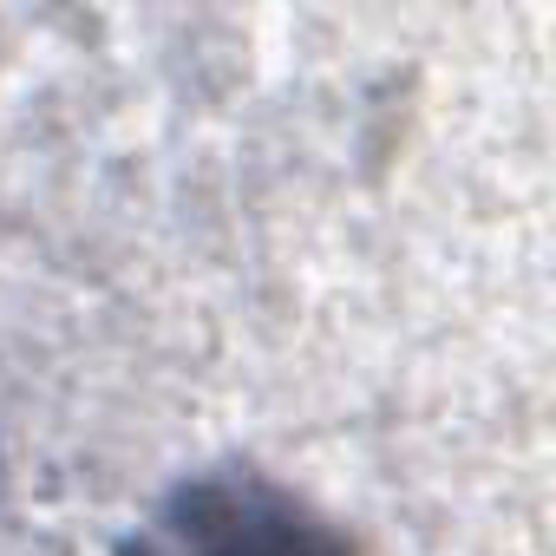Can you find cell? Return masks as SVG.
Instances as JSON below:
<instances>
[{"instance_id":"cell-1","label":"cell","mask_w":556,"mask_h":556,"mask_svg":"<svg viewBox=\"0 0 556 556\" xmlns=\"http://www.w3.org/2000/svg\"><path fill=\"white\" fill-rule=\"evenodd\" d=\"M138 556H354V549L295 491L255 471H216L170 491V504L144 523Z\"/></svg>"}]
</instances>
